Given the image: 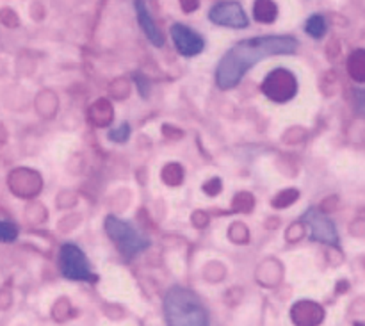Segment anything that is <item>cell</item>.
<instances>
[{
	"label": "cell",
	"mask_w": 365,
	"mask_h": 326,
	"mask_svg": "<svg viewBox=\"0 0 365 326\" xmlns=\"http://www.w3.org/2000/svg\"><path fill=\"white\" fill-rule=\"evenodd\" d=\"M298 49V39L292 36H259L242 39L232 46L216 70V82L221 89H232L242 81L246 71L259 61L273 56H289Z\"/></svg>",
	"instance_id": "cell-1"
},
{
	"label": "cell",
	"mask_w": 365,
	"mask_h": 326,
	"mask_svg": "<svg viewBox=\"0 0 365 326\" xmlns=\"http://www.w3.org/2000/svg\"><path fill=\"white\" fill-rule=\"evenodd\" d=\"M168 326H209V312L202 300L185 287H171L164 298Z\"/></svg>",
	"instance_id": "cell-2"
},
{
	"label": "cell",
	"mask_w": 365,
	"mask_h": 326,
	"mask_svg": "<svg viewBox=\"0 0 365 326\" xmlns=\"http://www.w3.org/2000/svg\"><path fill=\"white\" fill-rule=\"evenodd\" d=\"M106 232L125 259H134L150 246V239L146 235H143L132 223L116 216L106 218Z\"/></svg>",
	"instance_id": "cell-3"
},
{
	"label": "cell",
	"mask_w": 365,
	"mask_h": 326,
	"mask_svg": "<svg viewBox=\"0 0 365 326\" xmlns=\"http://www.w3.org/2000/svg\"><path fill=\"white\" fill-rule=\"evenodd\" d=\"M59 268L64 278L75 282H96L86 253L78 246L66 243L59 252Z\"/></svg>",
	"instance_id": "cell-4"
},
{
	"label": "cell",
	"mask_w": 365,
	"mask_h": 326,
	"mask_svg": "<svg viewBox=\"0 0 365 326\" xmlns=\"http://www.w3.org/2000/svg\"><path fill=\"white\" fill-rule=\"evenodd\" d=\"M296 78L287 70H274L267 75L262 84V91L274 102H287L296 95Z\"/></svg>",
	"instance_id": "cell-5"
},
{
	"label": "cell",
	"mask_w": 365,
	"mask_h": 326,
	"mask_svg": "<svg viewBox=\"0 0 365 326\" xmlns=\"http://www.w3.org/2000/svg\"><path fill=\"white\" fill-rule=\"evenodd\" d=\"M303 221H305L307 227H309L310 239L324 243V245H339L337 228H335L334 221H331L330 218L324 216L323 213H319L317 209H309L305 213V216H303Z\"/></svg>",
	"instance_id": "cell-6"
},
{
	"label": "cell",
	"mask_w": 365,
	"mask_h": 326,
	"mask_svg": "<svg viewBox=\"0 0 365 326\" xmlns=\"http://www.w3.org/2000/svg\"><path fill=\"white\" fill-rule=\"evenodd\" d=\"M209 18L212 24L223 25V27L232 29H245L248 27L250 20L246 16L245 9L239 2H220L209 11Z\"/></svg>",
	"instance_id": "cell-7"
},
{
	"label": "cell",
	"mask_w": 365,
	"mask_h": 326,
	"mask_svg": "<svg viewBox=\"0 0 365 326\" xmlns=\"http://www.w3.org/2000/svg\"><path fill=\"white\" fill-rule=\"evenodd\" d=\"M171 38H173V43L178 52L185 57L198 56L203 50V46H205V41H203L202 36L196 34L192 29L185 27L182 24H175L171 27Z\"/></svg>",
	"instance_id": "cell-8"
},
{
	"label": "cell",
	"mask_w": 365,
	"mask_h": 326,
	"mask_svg": "<svg viewBox=\"0 0 365 326\" xmlns=\"http://www.w3.org/2000/svg\"><path fill=\"white\" fill-rule=\"evenodd\" d=\"M134 7H135V14H138L139 25H141L143 32L146 34V38L152 41V45L155 46H163L164 45V36L163 32L159 31L157 24L153 21L152 14H150L148 7H146L145 0H134Z\"/></svg>",
	"instance_id": "cell-9"
},
{
	"label": "cell",
	"mask_w": 365,
	"mask_h": 326,
	"mask_svg": "<svg viewBox=\"0 0 365 326\" xmlns=\"http://www.w3.org/2000/svg\"><path fill=\"white\" fill-rule=\"evenodd\" d=\"M253 16L260 24H271L277 20L278 16V7L273 0H255L253 6Z\"/></svg>",
	"instance_id": "cell-10"
},
{
	"label": "cell",
	"mask_w": 365,
	"mask_h": 326,
	"mask_svg": "<svg viewBox=\"0 0 365 326\" xmlns=\"http://www.w3.org/2000/svg\"><path fill=\"white\" fill-rule=\"evenodd\" d=\"M113 109H110L109 103L106 100H100L95 106L91 107V120L95 121L96 125H106L113 120Z\"/></svg>",
	"instance_id": "cell-11"
},
{
	"label": "cell",
	"mask_w": 365,
	"mask_h": 326,
	"mask_svg": "<svg viewBox=\"0 0 365 326\" xmlns=\"http://www.w3.org/2000/svg\"><path fill=\"white\" fill-rule=\"evenodd\" d=\"M305 31L309 32L312 38H323V36L327 34V20H324V16H321V14H312V16L307 20Z\"/></svg>",
	"instance_id": "cell-12"
},
{
	"label": "cell",
	"mask_w": 365,
	"mask_h": 326,
	"mask_svg": "<svg viewBox=\"0 0 365 326\" xmlns=\"http://www.w3.org/2000/svg\"><path fill=\"white\" fill-rule=\"evenodd\" d=\"M348 70L351 73V77L355 81L362 82L364 81V73H365V61H364V52L362 50H356L351 57H349V63H348Z\"/></svg>",
	"instance_id": "cell-13"
},
{
	"label": "cell",
	"mask_w": 365,
	"mask_h": 326,
	"mask_svg": "<svg viewBox=\"0 0 365 326\" xmlns=\"http://www.w3.org/2000/svg\"><path fill=\"white\" fill-rule=\"evenodd\" d=\"M18 238V228L13 223L0 221V243H13Z\"/></svg>",
	"instance_id": "cell-14"
},
{
	"label": "cell",
	"mask_w": 365,
	"mask_h": 326,
	"mask_svg": "<svg viewBox=\"0 0 365 326\" xmlns=\"http://www.w3.org/2000/svg\"><path fill=\"white\" fill-rule=\"evenodd\" d=\"M296 198H298V191H294V189H287V191L280 193V195L273 200V205L274 207H287V205H291Z\"/></svg>",
	"instance_id": "cell-15"
},
{
	"label": "cell",
	"mask_w": 365,
	"mask_h": 326,
	"mask_svg": "<svg viewBox=\"0 0 365 326\" xmlns=\"http://www.w3.org/2000/svg\"><path fill=\"white\" fill-rule=\"evenodd\" d=\"M130 138V125L123 123L116 128V131L109 132V139L114 143H125Z\"/></svg>",
	"instance_id": "cell-16"
},
{
	"label": "cell",
	"mask_w": 365,
	"mask_h": 326,
	"mask_svg": "<svg viewBox=\"0 0 365 326\" xmlns=\"http://www.w3.org/2000/svg\"><path fill=\"white\" fill-rule=\"evenodd\" d=\"M0 20H2V24L7 25V27H16L18 25V16L14 14V11L11 9H2V13H0Z\"/></svg>",
	"instance_id": "cell-17"
},
{
	"label": "cell",
	"mask_w": 365,
	"mask_h": 326,
	"mask_svg": "<svg viewBox=\"0 0 365 326\" xmlns=\"http://www.w3.org/2000/svg\"><path fill=\"white\" fill-rule=\"evenodd\" d=\"M180 4H182V9H184L185 13L196 11V9H198V6H200L198 0H180Z\"/></svg>",
	"instance_id": "cell-18"
},
{
	"label": "cell",
	"mask_w": 365,
	"mask_h": 326,
	"mask_svg": "<svg viewBox=\"0 0 365 326\" xmlns=\"http://www.w3.org/2000/svg\"><path fill=\"white\" fill-rule=\"evenodd\" d=\"M134 78H135V82H138V86H139V91H141V95L145 96V98H146V96H148V84H146V82L143 81V78H141V75H135Z\"/></svg>",
	"instance_id": "cell-19"
}]
</instances>
